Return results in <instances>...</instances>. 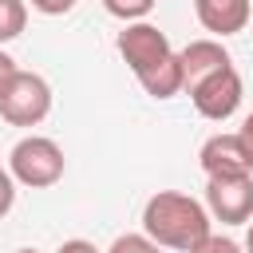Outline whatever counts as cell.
Returning <instances> with one entry per match:
<instances>
[{
    "instance_id": "7a4b0ae2",
    "label": "cell",
    "mask_w": 253,
    "mask_h": 253,
    "mask_svg": "<svg viewBox=\"0 0 253 253\" xmlns=\"http://www.w3.org/2000/svg\"><path fill=\"white\" fill-rule=\"evenodd\" d=\"M142 233L162 245V249H182L190 253L202 237H210V210L178 190H158L146 206H142Z\"/></svg>"
},
{
    "instance_id": "ac0fdd59",
    "label": "cell",
    "mask_w": 253,
    "mask_h": 253,
    "mask_svg": "<svg viewBox=\"0 0 253 253\" xmlns=\"http://www.w3.org/2000/svg\"><path fill=\"white\" fill-rule=\"evenodd\" d=\"M12 71H16V59H12V55H8L4 47H0V87H4V79H8Z\"/></svg>"
},
{
    "instance_id": "ba28073f",
    "label": "cell",
    "mask_w": 253,
    "mask_h": 253,
    "mask_svg": "<svg viewBox=\"0 0 253 253\" xmlns=\"http://www.w3.org/2000/svg\"><path fill=\"white\" fill-rule=\"evenodd\" d=\"M194 12L206 32L225 40V36L245 32V24L253 20V0H194Z\"/></svg>"
},
{
    "instance_id": "9c48e42d",
    "label": "cell",
    "mask_w": 253,
    "mask_h": 253,
    "mask_svg": "<svg viewBox=\"0 0 253 253\" xmlns=\"http://www.w3.org/2000/svg\"><path fill=\"white\" fill-rule=\"evenodd\" d=\"M178 63H182V91H190L198 79H206L210 71H217V67H225L233 59L221 47V40H190L178 51Z\"/></svg>"
},
{
    "instance_id": "d6986e66",
    "label": "cell",
    "mask_w": 253,
    "mask_h": 253,
    "mask_svg": "<svg viewBox=\"0 0 253 253\" xmlns=\"http://www.w3.org/2000/svg\"><path fill=\"white\" fill-rule=\"evenodd\" d=\"M245 253H253V221H249V233H245Z\"/></svg>"
},
{
    "instance_id": "8992f818",
    "label": "cell",
    "mask_w": 253,
    "mask_h": 253,
    "mask_svg": "<svg viewBox=\"0 0 253 253\" xmlns=\"http://www.w3.org/2000/svg\"><path fill=\"white\" fill-rule=\"evenodd\" d=\"M206 210L213 221L241 225L253 217V178L249 174H225L206 182Z\"/></svg>"
},
{
    "instance_id": "2e32d148",
    "label": "cell",
    "mask_w": 253,
    "mask_h": 253,
    "mask_svg": "<svg viewBox=\"0 0 253 253\" xmlns=\"http://www.w3.org/2000/svg\"><path fill=\"white\" fill-rule=\"evenodd\" d=\"M237 138H241V146H245V154H249V166H253V111L245 115V123H241V130H237Z\"/></svg>"
},
{
    "instance_id": "6da1fadb",
    "label": "cell",
    "mask_w": 253,
    "mask_h": 253,
    "mask_svg": "<svg viewBox=\"0 0 253 253\" xmlns=\"http://www.w3.org/2000/svg\"><path fill=\"white\" fill-rule=\"evenodd\" d=\"M119 55L126 59V67L134 71V79L142 83L146 95L154 99H174L182 91V63L178 51L170 47L166 32H158L146 20H134L119 32Z\"/></svg>"
},
{
    "instance_id": "5bb4252c",
    "label": "cell",
    "mask_w": 253,
    "mask_h": 253,
    "mask_svg": "<svg viewBox=\"0 0 253 253\" xmlns=\"http://www.w3.org/2000/svg\"><path fill=\"white\" fill-rule=\"evenodd\" d=\"M12 206H16V178H12L8 170H0V217H4Z\"/></svg>"
},
{
    "instance_id": "8fae6325",
    "label": "cell",
    "mask_w": 253,
    "mask_h": 253,
    "mask_svg": "<svg viewBox=\"0 0 253 253\" xmlns=\"http://www.w3.org/2000/svg\"><path fill=\"white\" fill-rule=\"evenodd\" d=\"M154 4H158V0H103V8H107V12L115 16V20H123V24L146 20Z\"/></svg>"
},
{
    "instance_id": "7c38bea8",
    "label": "cell",
    "mask_w": 253,
    "mask_h": 253,
    "mask_svg": "<svg viewBox=\"0 0 253 253\" xmlns=\"http://www.w3.org/2000/svg\"><path fill=\"white\" fill-rule=\"evenodd\" d=\"M107 253H162V245H154L146 233H119Z\"/></svg>"
},
{
    "instance_id": "9a60e30c",
    "label": "cell",
    "mask_w": 253,
    "mask_h": 253,
    "mask_svg": "<svg viewBox=\"0 0 253 253\" xmlns=\"http://www.w3.org/2000/svg\"><path fill=\"white\" fill-rule=\"evenodd\" d=\"M32 8L43 12V16H67L75 8V0H32Z\"/></svg>"
},
{
    "instance_id": "3957f363",
    "label": "cell",
    "mask_w": 253,
    "mask_h": 253,
    "mask_svg": "<svg viewBox=\"0 0 253 253\" xmlns=\"http://www.w3.org/2000/svg\"><path fill=\"white\" fill-rule=\"evenodd\" d=\"M63 166H67V158H63L59 142H51V138H43V134L20 138V142L12 146V154H8V174H12L20 186H28V190H47V186H55V182L63 178Z\"/></svg>"
},
{
    "instance_id": "4fadbf2b",
    "label": "cell",
    "mask_w": 253,
    "mask_h": 253,
    "mask_svg": "<svg viewBox=\"0 0 253 253\" xmlns=\"http://www.w3.org/2000/svg\"><path fill=\"white\" fill-rule=\"evenodd\" d=\"M190 253H241V245L233 241V237H221V233H210V237H202Z\"/></svg>"
},
{
    "instance_id": "30bf717a",
    "label": "cell",
    "mask_w": 253,
    "mask_h": 253,
    "mask_svg": "<svg viewBox=\"0 0 253 253\" xmlns=\"http://www.w3.org/2000/svg\"><path fill=\"white\" fill-rule=\"evenodd\" d=\"M28 24V4L24 0H0V43H12Z\"/></svg>"
},
{
    "instance_id": "ffe728a7",
    "label": "cell",
    "mask_w": 253,
    "mask_h": 253,
    "mask_svg": "<svg viewBox=\"0 0 253 253\" xmlns=\"http://www.w3.org/2000/svg\"><path fill=\"white\" fill-rule=\"evenodd\" d=\"M16 253H40V249H16Z\"/></svg>"
},
{
    "instance_id": "52a82bcc",
    "label": "cell",
    "mask_w": 253,
    "mask_h": 253,
    "mask_svg": "<svg viewBox=\"0 0 253 253\" xmlns=\"http://www.w3.org/2000/svg\"><path fill=\"white\" fill-rule=\"evenodd\" d=\"M198 162H202L206 178H225V174H249L253 170L237 134H210L198 150Z\"/></svg>"
},
{
    "instance_id": "5b68a950",
    "label": "cell",
    "mask_w": 253,
    "mask_h": 253,
    "mask_svg": "<svg viewBox=\"0 0 253 253\" xmlns=\"http://www.w3.org/2000/svg\"><path fill=\"white\" fill-rule=\"evenodd\" d=\"M241 95H245V87H241V75H237L233 63L210 71L206 79H198V83L190 87L194 111H198L202 119H210V123H225V119L241 107Z\"/></svg>"
},
{
    "instance_id": "277c9868",
    "label": "cell",
    "mask_w": 253,
    "mask_h": 253,
    "mask_svg": "<svg viewBox=\"0 0 253 253\" xmlns=\"http://www.w3.org/2000/svg\"><path fill=\"white\" fill-rule=\"evenodd\" d=\"M51 111V87L36 71H12L0 87V119L12 126H36Z\"/></svg>"
},
{
    "instance_id": "e0dca14e",
    "label": "cell",
    "mask_w": 253,
    "mask_h": 253,
    "mask_svg": "<svg viewBox=\"0 0 253 253\" xmlns=\"http://www.w3.org/2000/svg\"><path fill=\"white\" fill-rule=\"evenodd\" d=\"M55 253H99V249H95L91 241H83V237H71V241H63Z\"/></svg>"
}]
</instances>
